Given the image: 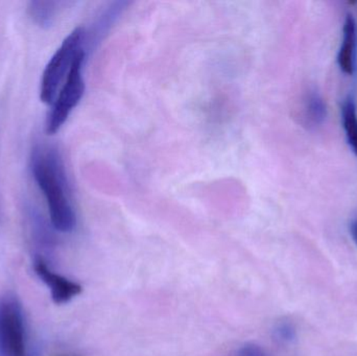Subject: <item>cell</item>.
<instances>
[{"mask_svg": "<svg viewBox=\"0 0 357 356\" xmlns=\"http://www.w3.org/2000/svg\"><path fill=\"white\" fill-rule=\"evenodd\" d=\"M341 115L348 146L357 157V107L354 96L348 95L344 100Z\"/></svg>", "mask_w": 357, "mask_h": 356, "instance_id": "obj_8", "label": "cell"}, {"mask_svg": "<svg viewBox=\"0 0 357 356\" xmlns=\"http://www.w3.org/2000/svg\"><path fill=\"white\" fill-rule=\"evenodd\" d=\"M0 356H26L23 309L12 295L0 296Z\"/></svg>", "mask_w": 357, "mask_h": 356, "instance_id": "obj_4", "label": "cell"}, {"mask_svg": "<svg viewBox=\"0 0 357 356\" xmlns=\"http://www.w3.org/2000/svg\"><path fill=\"white\" fill-rule=\"evenodd\" d=\"M86 31L83 27L73 29L56 50L42 75L40 98L44 104H54L63 79L67 77L75 58L83 52Z\"/></svg>", "mask_w": 357, "mask_h": 356, "instance_id": "obj_2", "label": "cell"}, {"mask_svg": "<svg viewBox=\"0 0 357 356\" xmlns=\"http://www.w3.org/2000/svg\"><path fill=\"white\" fill-rule=\"evenodd\" d=\"M350 232H351L352 238H354V242L357 245V219L352 222L351 226H350Z\"/></svg>", "mask_w": 357, "mask_h": 356, "instance_id": "obj_12", "label": "cell"}, {"mask_svg": "<svg viewBox=\"0 0 357 356\" xmlns=\"http://www.w3.org/2000/svg\"><path fill=\"white\" fill-rule=\"evenodd\" d=\"M33 270L38 277L50 288L52 301L56 304L68 303L83 292V288L79 284L52 272L40 257L33 261Z\"/></svg>", "mask_w": 357, "mask_h": 356, "instance_id": "obj_5", "label": "cell"}, {"mask_svg": "<svg viewBox=\"0 0 357 356\" xmlns=\"http://www.w3.org/2000/svg\"><path fill=\"white\" fill-rule=\"evenodd\" d=\"M31 173L47 203L52 227L63 233L75 229V210L69 198V184L60 152L54 146H37L31 152Z\"/></svg>", "mask_w": 357, "mask_h": 356, "instance_id": "obj_1", "label": "cell"}, {"mask_svg": "<svg viewBox=\"0 0 357 356\" xmlns=\"http://www.w3.org/2000/svg\"><path fill=\"white\" fill-rule=\"evenodd\" d=\"M236 356H266V353L258 345L245 344L237 351Z\"/></svg>", "mask_w": 357, "mask_h": 356, "instance_id": "obj_11", "label": "cell"}, {"mask_svg": "<svg viewBox=\"0 0 357 356\" xmlns=\"http://www.w3.org/2000/svg\"><path fill=\"white\" fill-rule=\"evenodd\" d=\"M85 52L77 54L67 75L62 89L59 92L52 104V111L46 121L45 130L48 135H54L60 131L73 109L79 105L85 93V82L83 77Z\"/></svg>", "mask_w": 357, "mask_h": 356, "instance_id": "obj_3", "label": "cell"}, {"mask_svg": "<svg viewBox=\"0 0 357 356\" xmlns=\"http://www.w3.org/2000/svg\"><path fill=\"white\" fill-rule=\"evenodd\" d=\"M301 116L310 129L321 127L326 121L327 107L324 98L316 89L310 90L302 102Z\"/></svg>", "mask_w": 357, "mask_h": 356, "instance_id": "obj_7", "label": "cell"}, {"mask_svg": "<svg viewBox=\"0 0 357 356\" xmlns=\"http://www.w3.org/2000/svg\"><path fill=\"white\" fill-rule=\"evenodd\" d=\"M58 6V2L54 1H31L29 3V16L39 26L48 29L54 23Z\"/></svg>", "mask_w": 357, "mask_h": 356, "instance_id": "obj_9", "label": "cell"}, {"mask_svg": "<svg viewBox=\"0 0 357 356\" xmlns=\"http://www.w3.org/2000/svg\"><path fill=\"white\" fill-rule=\"evenodd\" d=\"M275 340L282 344H291L297 338V330L289 321H281L275 325L273 330Z\"/></svg>", "mask_w": 357, "mask_h": 356, "instance_id": "obj_10", "label": "cell"}, {"mask_svg": "<svg viewBox=\"0 0 357 356\" xmlns=\"http://www.w3.org/2000/svg\"><path fill=\"white\" fill-rule=\"evenodd\" d=\"M357 24L354 15L347 14L344 22L343 38L337 54V65L345 75H354L356 69Z\"/></svg>", "mask_w": 357, "mask_h": 356, "instance_id": "obj_6", "label": "cell"}]
</instances>
